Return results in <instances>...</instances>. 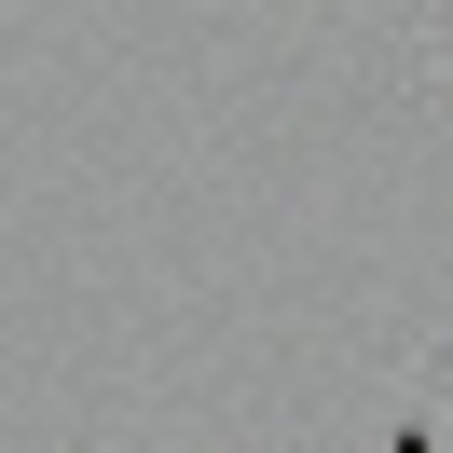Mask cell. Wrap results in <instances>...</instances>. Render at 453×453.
I'll return each instance as SVG.
<instances>
[]
</instances>
